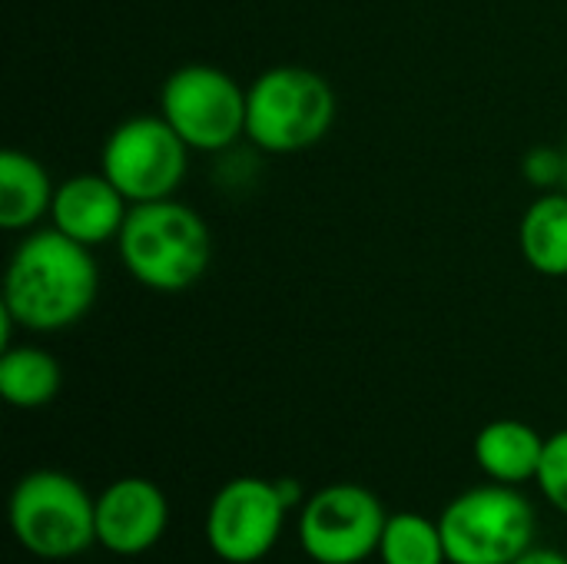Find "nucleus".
<instances>
[{
	"mask_svg": "<svg viewBox=\"0 0 567 564\" xmlns=\"http://www.w3.org/2000/svg\"><path fill=\"white\" fill-rule=\"evenodd\" d=\"M100 273L90 246L60 229L30 233L10 256L3 276V306L30 332H60L76 326L96 302Z\"/></svg>",
	"mask_w": 567,
	"mask_h": 564,
	"instance_id": "obj_1",
	"label": "nucleus"
},
{
	"mask_svg": "<svg viewBox=\"0 0 567 564\" xmlns=\"http://www.w3.org/2000/svg\"><path fill=\"white\" fill-rule=\"evenodd\" d=\"M116 246L126 273L156 293L189 289L213 263V236L206 219L173 196L133 203Z\"/></svg>",
	"mask_w": 567,
	"mask_h": 564,
	"instance_id": "obj_2",
	"label": "nucleus"
},
{
	"mask_svg": "<svg viewBox=\"0 0 567 564\" xmlns=\"http://www.w3.org/2000/svg\"><path fill=\"white\" fill-rule=\"evenodd\" d=\"M7 515L17 545L43 562H70L96 545V499L60 469L27 472Z\"/></svg>",
	"mask_w": 567,
	"mask_h": 564,
	"instance_id": "obj_3",
	"label": "nucleus"
},
{
	"mask_svg": "<svg viewBox=\"0 0 567 564\" xmlns=\"http://www.w3.org/2000/svg\"><path fill=\"white\" fill-rule=\"evenodd\" d=\"M449 564H512L535 545L538 512L518 485L458 492L439 515Z\"/></svg>",
	"mask_w": 567,
	"mask_h": 564,
	"instance_id": "obj_4",
	"label": "nucleus"
},
{
	"mask_svg": "<svg viewBox=\"0 0 567 564\" xmlns=\"http://www.w3.org/2000/svg\"><path fill=\"white\" fill-rule=\"evenodd\" d=\"M336 120V93L306 66H272L246 90V136L266 153L316 146Z\"/></svg>",
	"mask_w": 567,
	"mask_h": 564,
	"instance_id": "obj_5",
	"label": "nucleus"
},
{
	"mask_svg": "<svg viewBox=\"0 0 567 564\" xmlns=\"http://www.w3.org/2000/svg\"><path fill=\"white\" fill-rule=\"evenodd\" d=\"M159 116L189 150L223 153L246 136V90L219 66L186 63L166 76Z\"/></svg>",
	"mask_w": 567,
	"mask_h": 564,
	"instance_id": "obj_6",
	"label": "nucleus"
},
{
	"mask_svg": "<svg viewBox=\"0 0 567 564\" xmlns=\"http://www.w3.org/2000/svg\"><path fill=\"white\" fill-rule=\"evenodd\" d=\"M389 512L379 495L355 482H336L299 505V548L316 564H362L379 552Z\"/></svg>",
	"mask_w": 567,
	"mask_h": 564,
	"instance_id": "obj_7",
	"label": "nucleus"
},
{
	"mask_svg": "<svg viewBox=\"0 0 567 564\" xmlns=\"http://www.w3.org/2000/svg\"><path fill=\"white\" fill-rule=\"evenodd\" d=\"M189 146L163 116L123 120L103 143L100 170L130 203L169 199L186 180Z\"/></svg>",
	"mask_w": 567,
	"mask_h": 564,
	"instance_id": "obj_8",
	"label": "nucleus"
},
{
	"mask_svg": "<svg viewBox=\"0 0 567 564\" xmlns=\"http://www.w3.org/2000/svg\"><path fill=\"white\" fill-rule=\"evenodd\" d=\"M289 512L276 482L239 475L226 482L206 509V545L226 564L262 562L276 548Z\"/></svg>",
	"mask_w": 567,
	"mask_h": 564,
	"instance_id": "obj_9",
	"label": "nucleus"
},
{
	"mask_svg": "<svg viewBox=\"0 0 567 564\" xmlns=\"http://www.w3.org/2000/svg\"><path fill=\"white\" fill-rule=\"evenodd\" d=\"M169 529V502L150 479H116L96 495V545L110 555L136 558L163 542Z\"/></svg>",
	"mask_w": 567,
	"mask_h": 564,
	"instance_id": "obj_10",
	"label": "nucleus"
},
{
	"mask_svg": "<svg viewBox=\"0 0 567 564\" xmlns=\"http://www.w3.org/2000/svg\"><path fill=\"white\" fill-rule=\"evenodd\" d=\"M130 206L133 203L100 170V173H80L63 180L53 193L50 216H53V229L93 249L120 236Z\"/></svg>",
	"mask_w": 567,
	"mask_h": 564,
	"instance_id": "obj_11",
	"label": "nucleus"
},
{
	"mask_svg": "<svg viewBox=\"0 0 567 564\" xmlns=\"http://www.w3.org/2000/svg\"><path fill=\"white\" fill-rule=\"evenodd\" d=\"M545 455V435L522 419H495L475 435V462L488 482L525 485L535 482Z\"/></svg>",
	"mask_w": 567,
	"mask_h": 564,
	"instance_id": "obj_12",
	"label": "nucleus"
},
{
	"mask_svg": "<svg viewBox=\"0 0 567 564\" xmlns=\"http://www.w3.org/2000/svg\"><path fill=\"white\" fill-rule=\"evenodd\" d=\"M53 183L40 160L20 150L0 153V226L10 233L30 229L53 206Z\"/></svg>",
	"mask_w": 567,
	"mask_h": 564,
	"instance_id": "obj_13",
	"label": "nucleus"
},
{
	"mask_svg": "<svg viewBox=\"0 0 567 564\" xmlns=\"http://www.w3.org/2000/svg\"><path fill=\"white\" fill-rule=\"evenodd\" d=\"M518 246L535 273L567 276V189H548L525 209Z\"/></svg>",
	"mask_w": 567,
	"mask_h": 564,
	"instance_id": "obj_14",
	"label": "nucleus"
},
{
	"mask_svg": "<svg viewBox=\"0 0 567 564\" xmlns=\"http://www.w3.org/2000/svg\"><path fill=\"white\" fill-rule=\"evenodd\" d=\"M63 386L60 362L37 346H10L0 356V396L13 409H40Z\"/></svg>",
	"mask_w": 567,
	"mask_h": 564,
	"instance_id": "obj_15",
	"label": "nucleus"
},
{
	"mask_svg": "<svg viewBox=\"0 0 567 564\" xmlns=\"http://www.w3.org/2000/svg\"><path fill=\"white\" fill-rule=\"evenodd\" d=\"M379 564H449L439 519L422 512H395L379 539Z\"/></svg>",
	"mask_w": 567,
	"mask_h": 564,
	"instance_id": "obj_16",
	"label": "nucleus"
},
{
	"mask_svg": "<svg viewBox=\"0 0 567 564\" xmlns=\"http://www.w3.org/2000/svg\"><path fill=\"white\" fill-rule=\"evenodd\" d=\"M535 485L545 495V502L567 519V429L545 439V455H542Z\"/></svg>",
	"mask_w": 567,
	"mask_h": 564,
	"instance_id": "obj_17",
	"label": "nucleus"
},
{
	"mask_svg": "<svg viewBox=\"0 0 567 564\" xmlns=\"http://www.w3.org/2000/svg\"><path fill=\"white\" fill-rule=\"evenodd\" d=\"M522 173L532 186L538 189H555L565 186V153L551 150V146H535L525 160H522Z\"/></svg>",
	"mask_w": 567,
	"mask_h": 564,
	"instance_id": "obj_18",
	"label": "nucleus"
},
{
	"mask_svg": "<svg viewBox=\"0 0 567 564\" xmlns=\"http://www.w3.org/2000/svg\"><path fill=\"white\" fill-rule=\"evenodd\" d=\"M512 564H567L565 552L558 548H542V545H532L522 558H515Z\"/></svg>",
	"mask_w": 567,
	"mask_h": 564,
	"instance_id": "obj_19",
	"label": "nucleus"
},
{
	"mask_svg": "<svg viewBox=\"0 0 567 564\" xmlns=\"http://www.w3.org/2000/svg\"><path fill=\"white\" fill-rule=\"evenodd\" d=\"M565 189H567V150H565Z\"/></svg>",
	"mask_w": 567,
	"mask_h": 564,
	"instance_id": "obj_20",
	"label": "nucleus"
}]
</instances>
